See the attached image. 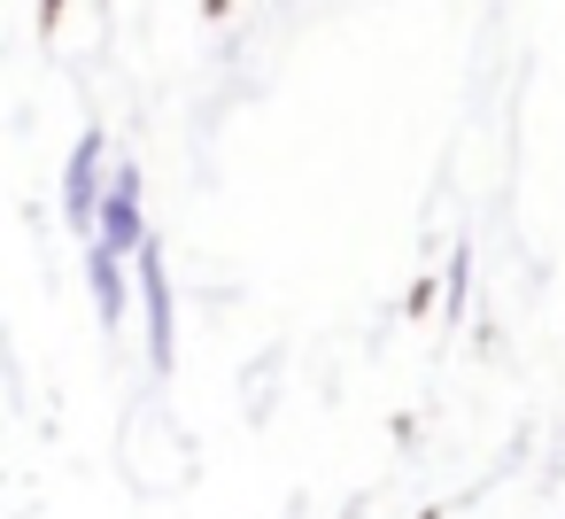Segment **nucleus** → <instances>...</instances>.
Returning <instances> with one entry per match:
<instances>
[{
    "mask_svg": "<svg viewBox=\"0 0 565 519\" xmlns=\"http://www.w3.org/2000/svg\"><path fill=\"white\" fill-rule=\"evenodd\" d=\"M148 241H156V233H148V171H140L132 156H117V171H109V202H102V233H94L86 248H109V256L140 264Z\"/></svg>",
    "mask_w": 565,
    "mask_h": 519,
    "instance_id": "nucleus-2",
    "label": "nucleus"
},
{
    "mask_svg": "<svg viewBox=\"0 0 565 519\" xmlns=\"http://www.w3.org/2000/svg\"><path fill=\"white\" fill-rule=\"evenodd\" d=\"M86 295H94L102 333H125V310H132V295H140V272H132L125 256H109V248H86Z\"/></svg>",
    "mask_w": 565,
    "mask_h": 519,
    "instance_id": "nucleus-4",
    "label": "nucleus"
},
{
    "mask_svg": "<svg viewBox=\"0 0 565 519\" xmlns=\"http://www.w3.org/2000/svg\"><path fill=\"white\" fill-rule=\"evenodd\" d=\"M465 295H472V256L457 248V264H449V318L465 310Z\"/></svg>",
    "mask_w": 565,
    "mask_h": 519,
    "instance_id": "nucleus-5",
    "label": "nucleus"
},
{
    "mask_svg": "<svg viewBox=\"0 0 565 519\" xmlns=\"http://www.w3.org/2000/svg\"><path fill=\"white\" fill-rule=\"evenodd\" d=\"M109 171H117V156H109V133L102 125H86L78 133V148H71V163H63V225L71 233H102V202H109Z\"/></svg>",
    "mask_w": 565,
    "mask_h": 519,
    "instance_id": "nucleus-1",
    "label": "nucleus"
},
{
    "mask_svg": "<svg viewBox=\"0 0 565 519\" xmlns=\"http://www.w3.org/2000/svg\"><path fill=\"white\" fill-rule=\"evenodd\" d=\"M132 272H140V318H148V364H156V372H171V357H179V287H171V256H163V241H148Z\"/></svg>",
    "mask_w": 565,
    "mask_h": 519,
    "instance_id": "nucleus-3",
    "label": "nucleus"
}]
</instances>
